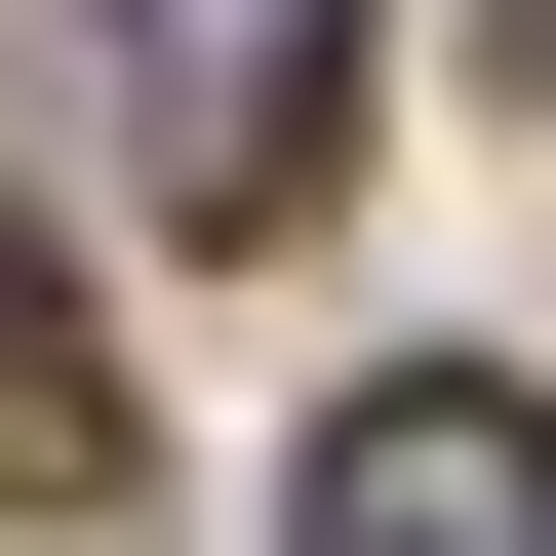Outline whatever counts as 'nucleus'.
Instances as JSON below:
<instances>
[{"instance_id":"obj_3","label":"nucleus","mask_w":556,"mask_h":556,"mask_svg":"<svg viewBox=\"0 0 556 556\" xmlns=\"http://www.w3.org/2000/svg\"><path fill=\"white\" fill-rule=\"evenodd\" d=\"M0 477H40V517H80V477H119V358H80V318H40V278H0Z\"/></svg>"},{"instance_id":"obj_1","label":"nucleus","mask_w":556,"mask_h":556,"mask_svg":"<svg viewBox=\"0 0 556 556\" xmlns=\"http://www.w3.org/2000/svg\"><path fill=\"white\" fill-rule=\"evenodd\" d=\"M80 80H119V199H160V239H278V199H318V80H358V0H80Z\"/></svg>"},{"instance_id":"obj_4","label":"nucleus","mask_w":556,"mask_h":556,"mask_svg":"<svg viewBox=\"0 0 556 556\" xmlns=\"http://www.w3.org/2000/svg\"><path fill=\"white\" fill-rule=\"evenodd\" d=\"M517 40H556V0H517Z\"/></svg>"},{"instance_id":"obj_2","label":"nucleus","mask_w":556,"mask_h":556,"mask_svg":"<svg viewBox=\"0 0 556 556\" xmlns=\"http://www.w3.org/2000/svg\"><path fill=\"white\" fill-rule=\"evenodd\" d=\"M278 556H556V397H477V358H438V397H358Z\"/></svg>"}]
</instances>
